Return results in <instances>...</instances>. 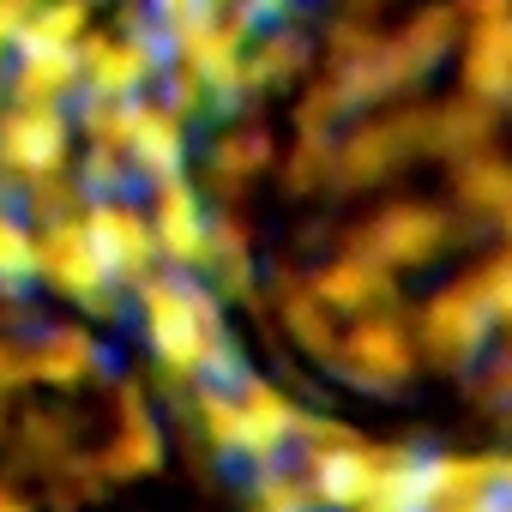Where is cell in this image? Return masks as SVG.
<instances>
[{
  "label": "cell",
  "instance_id": "obj_1",
  "mask_svg": "<svg viewBox=\"0 0 512 512\" xmlns=\"http://www.w3.org/2000/svg\"><path fill=\"white\" fill-rule=\"evenodd\" d=\"M187 187L266 386L368 440L512 452V0H290Z\"/></svg>",
  "mask_w": 512,
  "mask_h": 512
},
{
  "label": "cell",
  "instance_id": "obj_2",
  "mask_svg": "<svg viewBox=\"0 0 512 512\" xmlns=\"http://www.w3.org/2000/svg\"><path fill=\"white\" fill-rule=\"evenodd\" d=\"M0 512H241V488L127 326L0 284Z\"/></svg>",
  "mask_w": 512,
  "mask_h": 512
}]
</instances>
